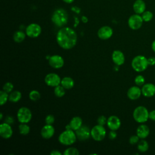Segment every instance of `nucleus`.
I'll return each instance as SVG.
<instances>
[{"label":"nucleus","mask_w":155,"mask_h":155,"mask_svg":"<svg viewBox=\"0 0 155 155\" xmlns=\"http://www.w3.org/2000/svg\"><path fill=\"white\" fill-rule=\"evenodd\" d=\"M77 34L70 27L61 28L56 35V41L58 45L65 50L74 47L77 42Z\"/></svg>","instance_id":"f257e3e1"},{"label":"nucleus","mask_w":155,"mask_h":155,"mask_svg":"<svg viewBox=\"0 0 155 155\" xmlns=\"http://www.w3.org/2000/svg\"><path fill=\"white\" fill-rule=\"evenodd\" d=\"M52 22L58 27H62L68 22V14L62 8L56 9L51 16Z\"/></svg>","instance_id":"f03ea898"},{"label":"nucleus","mask_w":155,"mask_h":155,"mask_svg":"<svg viewBox=\"0 0 155 155\" xmlns=\"http://www.w3.org/2000/svg\"><path fill=\"white\" fill-rule=\"evenodd\" d=\"M77 139L76 133H74L73 130L66 129L64 131L62 132L59 137V142L64 145H71L73 144Z\"/></svg>","instance_id":"7ed1b4c3"},{"label":"nucleus","mask_w":155,"mask_h":155,"mask_svg":"<svg viewBox=\"0 0 155 155\" xmlns=\"http://www.w3.org/2000/svg\"><path fill=\"white\" fill-rule=\"evenodd\" d=\"M148 66V59L143 55L135 56L131 61V67L137 72L143 71L147 68Z\"/></svg>","instance_id":"20e7f679"},{"label":"nucleus","mask_w":155,"mask_h":155,"mask_svg":"<svg viewBox=\"0 0 155 155\" xmlns=\"http://www.w3.org/2000/svg\"><path fill=\"white\" fill-rule=\"evenodd\" d=\"M133 116L136 122L143 124L149 119V111L144 106H138L134 110Z\"/></svg>","instance_id":"39448f33"},{"label":"nucleus","mask_w":155,"mask_h":155,"mask_svg":"<svg viewBox=\"0 0 155 155\" xmlns=\"http://www.w3.org/2000/svg\"><path fill=\"white\" fill-rule=\"evenodd\" d=\"M32 114L29 108L25 107H21L17 112V118L20 123L27 124L31 119Z\"/></svg>","instance_id":"423d86ee"},{"label":"nucleus","mask_w":155,"mask_h":155,"mask_svg":"<svg viewBox=\"0 0 155 155\" xmlns=\"http://www.w3.org/2000/svg\"><path fill=\"white\" fill-rule=\"evenodd\" d=\"M106 135V130L103 125H96L91 130V136L96 141L102 140Z\"/></svg>","instance_id":"0eeeda50"},{"label":"nucleus","mask_w":155,"mask_h":155,"mask_svg":"<svg viewBox=\"0 0 155 155\" xmlns=\"http://www.w3.org/2000/svg\"><path fill=\"white\" fill-rule=\"evenodd\" d=\"M143 19L140 15L139 14H134L131 15L128 20V24L129 27L134 30L139 29L142 24H143Z\"/></svg>","instance_id":"6e6552de"},{"label":"nucleus","mask_w":155,"mask_h":155,"mask_svg":"<svg viewBox=\"0 0 155 155\" xmlns=\"http://www.w3.org/2000/svg\"><path fill=\"white\" fill-rule=\"evenodd\" d=\"M41 33V27L39 24L36 23L29 24L25 29V33L30 38H37L40 35Z\"/></svg>","instance_id":"1a4fd4ad"},{"label":"nucleus","mask_w":155,"mask_h":155,"mask_svg":"<svg viewBox=\"0 0 155 155\" xmlns=\"http://www.w3.org/2000/svg\"><path fill=\"white\" fill-rule=\"evenodd\" d=\"M44 81L48 86L55 87L61 84V79L58 74L53 73H50L45 76L44 78Z\"/></svg>","instance_id":"9d476101"},{"label":"nucleus","mask_w":155,"mask_h":155,"mask_svg":"<svg viewBox=\"0 0 155 155\" xmlns=\"http://www.w3.org/2000/svg\"><path fill=\"white\" fill-rule=\"evenodd\" d=\"M75 133L77 138L80 140H85L91 136V130L86 125H82Z\"/></svg>","instance_id":"9b49d317"},{"label":"nucleus","mask_w":155,"mask_h":155,"mask_svg":"<svg viewBox=\"0 0 155 155\" xmlns=\"http://www.w3.org/2000/svg\"><path fill=\"white\" fill-rule=\"evenodd\" d=\"M48 63L51 67L58 69L63 67L64 64V61L62 56L60 55L55 54L50 57L48 59Z\"/></svg>","instance_id":"f8f14e48"},{"label":"nucleus","mask_w":155,"mask_h":155,"mask_svg":"<svg viewBox=\"0 0 155 155\" xmlns=\"http://www.w3.org/2000/svg\"><path fill=\"white\" fill-rule=\"evenodd\" d=\"M113 29L109 26H103L101 27L97 31L98 37L102 40H106L113 35Z\"/></svg>","instance_id":"ddd939ff"},{"label":"nucleus","mask_w":155,"mask_h":155,"mask_svg":"<svg viewBox=\"0 0 155 155\" xmlns=\"http://www.w3.org/2000/svg\"><path fill=\"white\" fill-rule=\"evenodd\" d=\"M107 125L111 130L116 131L120 128L121 125V122L120 119L117 116L113 115V116H110L107 119Z\"/></svg>","instance_id":"4468645a"},{"label":"nucleus","mask_w":155,"mask_h":155,"mask_svg":"<svg viewBox=\"0 0 155 155\" xmlns=\"http://www.w3.org/2000/svg\"><path fill=\"white\" fill-rule=\"evenodd\" d=\"M13 134V130L10 124L4 122L0 125V136L4 139L11 137Z\"/></svg>","instance_id":"2eb2a0df"},{"label":"nucleus","mask_w":155,"mask_h":155,"mask_svg":"<svg viewBox=\"0 0 155 155\" xmlns=\"http://www.w3.org/2000/svg\"><path fill=\"white\" fill-rule=\"evenodd\" d=\"M142 94L146 97H151L155 94V85L151 83L145 84L141 88Z\"/></svg>","instance_id":"dca6fc26"},{"label":"nucleus","mask_w":155,"mask_h":155,"mask_svg":"<svg viewBox=\"0 0 155 155\" xmlns=\"http://www.w3.org/2000/svg\"><path fill=\"white\" fill-rule=\"evenodd\" d=\"M142 94L141 88L139 86H132L127 91V96L131 100L139 99Z\"/></svg>","instance_id":"f3484780"},{"label":"nucleus","mask_w":155,"mask_h":155,"mask_svg":"<svg viewBox=\"0 0 155 155\" xmlns=\"http://www.w3.org/2000/svg\"><path fill=\"white\" fill-rule=\"evenodd\" d=\"M111 58L113 62L117 66L122 65L125 62V56L120 50H114L112 53Z\"/></svg>","instance_id":"a211bd4d"},{"label":"nucleus","mask_w":155,"mask_h":155,"mask_svg":"<svg viewBox=\"0 0 155 155\" xmlns=\"http://www.w3.org/2000/svg\"><path fill=\"white\" fill-rule=\"evenodd\" d=\"M82 125V119H81V117L79 116H75L71 119L69 124L66 125L65 128L67 130L71 129L74 131H76L78 129H79Z\"/></svg>","instance_id":"6ab92c4d"},{"label":"nucleus","mask_w":155,"mask_h":155,"mask_svg":"<svg viewBox=\"0 0 155 155\" xmlns=\"http://www.w3.org/2000/svg\"><path fill=\"white\" fill-rule=\"evenodd\" d=\"M54 134V128L52 125L46 124L41 130V136L46 139L51 138Z\"/></svg>","instance_id":"aec40b11"},{"label":"nucleus","mask_w":155,"mask_h":155,"mask_svg":"<svg viewBox=\"0 0 155 155\" xmlns=\"http://www.w3.org/2000/svg\"><path fill=\"white\" fill-rule=\"evenodd\" d=\"M150 134L149 127L145 124L140 125L136 130V134L140 139H145Z\"/></svg>","instance_id":"412c9836"},{"label":"nucleus","mask_w":155,"mask_h":155,"mask_svg":"<svg viewBox=\"0 0 155 155\" xmlns=\"http://www.w3.org/2000/svg\"><path fill=\"white\" fill-rule=\"evenodd\" d=\"M133 10L136 14H142L145 11L146 5L143 0H136L133 4Z\"/></svg>","instance_id":"4be33fe9"},{"label":"nucleus","mask_w":155,"mask_h":155,"mask_svg":"<svg viewBox=\"0 0 155 155\" xmlns=\"http://www.w3.org/2000/svg\"><path fill=\"white\" fill-rule=\"evenodd\" d=\"M74 84V80L70 77H64L61 81V85L65 89H71L73 87Z\"/></svg>","instance_id":"5701e85b"},{"label":"nucleus","mask_w":155,"mask_h":155,"mask_svg":"<svg viewBox=\"0 0 155 155\" xmlns=\"http://www.w3.org/2000/svg\"><path fill=\"white\" fill-rule=\"evenodd\" d=\"M22 97V94L18 90H15V91H12L8 96V100L13 103L15 102H18Z\"/></svg>","instance_id":"b1692460"},{"label":"nucleus","mask_w":155,"mask_h":155,"mask_svg":"<svg viewBox=\"0 0 155 155\" xmlns=\"http://www.w3.org/2000/svg\"><path fill=\"white\" fill-rule=\"evenodd\" d=\"M149 148V144L148 142L144 139H142L137 143V149L141 153H145L148 151Z\"/></svg>","instance_id":"393cba45"},{"label":"nucleus","mask_w":155,"mask_h":155,"mask_svg":"<svg viewBox=\"0 0 155 155\" xmlns=\"http://www.w3.org/2000/svg\"><path fill=\"white\" fill-rule=\"evenodd\" d=\"M25 38V34L22 31H16L13 36L15 42L19 43L22 42Z\"/></svg>","instance_id":"a878e982"},{"label":"nucleus","mask_w":155,"mask_h":155,"mask_svg":"<svg viewBox=\"0 0 155 155\" xmlns=\"http://www.w3.org/2000/svg\"><path fill=\"white\" fill-rule=\"evenodd\" d=\"M54 93L56 96L58 97H61L63 96H64L65 93V88L62 85H58L54 87Z\"/></svg>","instance_id":"bb28decb"},{"label":"nucleus","mask_w":155,"mask_h":155,"mask_svg":"<svg viewBox=\"0 0 155 155\" xmlns=\"http://www.w3.org/2000/svg\"><path fill=\"white\" fill-rule=\"evenodd\" d=\"M19 131L22 135H27L30 132V127L26 124L21 123L19 125Z\"/></svg>","instance_id":"cd10ccee"},{"label":"nucleus","mask_w":155,"mask_h":155,"mask_svg":"<svg viewBox=\"0 0 155 155\" xmlns=\"http://www.w3.org/2000/svg\"><path fill=\"white\" fill-rule=\"evenodd\" d=\"M8 93L3 90L0 91V105H3L8 100Z\"/></svg>","instance_id":"c85d7f7f"},{"label":"nucleus","mask_w":155,"mask_h":155,"mask_svg":"<svg viewBox=\"0 0 155 155\" xmlns=\"http://www.w3.org/2000/svg\"><path fill=\"white\" fill-rule=\"evenodd\" d=\"M141 16L144 22H149L152 20L153 14L151 11H145L143 13H142Z\"/></svg>","instance_id":"c756f323"},{"label":"nucleus","mask_w":155,"mask_h":155,"mask_svg":"<svg viewBox=\"0 0 155 155\" xmlns=\"http://www.w3.org/2000/svg\"><path fill=\"white\" fill-rule=\"evenodd\" d=\"M41 97V94L37 90H32L29 93V98L33 101H36L39 100Z\"/></svg>","instance_id":"7c9ffc66"},{"label":"nucleus","mask_w":155,"mask_h":155,"mask_svg":"<svg viewBox=\"0 0 155 155\" xmlns=\"http://www.w3.org/2000/svg\"><path fill=\"white\" fill-rule=\"evenodd\" d=\"M79 154L78 150L74 147H69L64 152V155H78Z\"/></svg>","instance_id":"2f4dec72"},{"label":"nucleus","mask_w":155,"mask_h":155,"mask_svg":"<svg viewBox=\"0 0 155 155\" xmlns=\"http://www.w3.org/2000/svg\"><path fill=\"white\" fill-rule=\"evenodd\" d=\"M145 79L144 77L141 74H139L136 76L134 79V82L136 85L139 87L145 84Z\"/></svg>","instance_id":"473e14b6"},{"label":"nucleus","mask_w":155,"mask_h":155,"mask_svg":"<svg viewBox=\"0 0 155 155\" xmlns=\"http://www.w3.org/2000/svg\"><path fill=\"white\" fill-rule=\"evenodd\" d=\"M13 85L12 83L10 82H7L5 83L2 87V90L8 93H10L13 91Z\"/></svg>","instance_id":"72a5a7b5"},{"label":"nucleus","mask_w":155,"mask_h":155,"mask_svg":"<svg viewBox=\"0 0 155 155\" xmlns=\"http://www.w3.org/2000/svg\"><path fill=\"white\" fill-rule=\"evenodd\" d=\"M139 139L140 138L138 137V136L137 134L132 135L129 139V142L131 145H135L139 142Z\"/></svg>","instance_id":"f704fd0d"},{"label":"nucleus","mask_w":155,"mask_h":155,"mask_svg":"<svg viewBox=\"0 0 155 155\" xmlns=\"http://www.w3.org/2000/svg\"><path fill=\"white\" fill-rule=\"evenodd\" d=\"M45 121L46 124L52 125L54 122V117L53 115H52V114L47 115L45 119Z\"/></svg>","instance_id":"c9c22d12"},{"label":"nucleus","mask_w":155,"mask_h":155,"mask_svg":"<svg viewBox=\"0 0 155 155\" xmlns=\"http://www.w3.org/2000/svg\"><path fill=\"white\" fill-rule=\"evenodd\" d=\"M97 124L99 125H104L107 124V118L105 117V116H100L97 119Z\"/></svg>","instance_id":"e433bc0d"},{"label":"nucleus","mask_w":155,"mask_h":155,"mask_svg":"<svg viewBox=\"0 0 155 155\" xmlns=\"http://www.w3.org/2000/svg\"><path fill=\"white\" fill-rule=\"evenodd\" d=\"M117 136V133L115 130H111L108 134V137L110 139H114Z\"/></svg>","instance_id":"4c0bfd02"},{"label":"nucleus","mask_w":155,"mask_h":155,"mask_svg":"<svg viewBox=\"0 0 155 155\" xmlns=\"http://www.w3.org/2000/svg\"><path fill=\"white\" fill-rule=\"evenodd\" d=\"M6 122V123H7V124H8L10 125V124H12L14 122V119H13V117L8 116H7V117H5V122Z\"/></svg>","instance_id":"58836bf2"},{"label":"nucleus","mask_w":155,"mask_h":155,"mask_svg":"<svg viewBox=\"0 0 155 155\" xmlns=\"http://www.w3.org/2000/svg\"><path fill=\"white\" fill-rule=\"evenodd\" d=\"M149 119L153 121H155V110L149 112Z\"/></svg>","instance_id":"ea45409f"},{"label":"nucleus","mask_w":155,"mask_h":155,"mask_svg":"<svg viewBox=\"0 0 155 155\" xmlns=\"http://www.w3.org/2000/svg\"><path fill=\"white\" fill-rule=\"evenodd\" d=\"M148 65H155V57H150L148 58Z\"/></svg>","instance_id":"a19ab883"},{"label":"nucleus","mask_w":155,"mask_h":155,"mask_svg":"<svg viewBox=\"0 0 155 155\" xmlns=\"http://www.w3.org/2000/svg\"><path fill=\"white\" fill-rule=\"evenodd\" d=\"M50 154L51 155H61L62 153L57 150H54L50 152Z\"/></svg>","instance_id":"79ce46f5"},{"label":"nucleus","mask_w":155,"mask_h":155,"mask_svg":"<svg viewBox=\"0 0 155 155\" xmlns=\"http://www.w3.org/2000/svg\"><path fill=\"white\" fill-rule=\"evenodd\" d=\"M151 49L155 53V40H154L151 43Z\"/></svg>","instance_id":"37998d69"},{"label":"nucleus","mask_w":155,"mask_h":155,"mask_svg":"<svg viewBox=\"0 0 155 155\" xmlns=\"http://www.w3.org/2000/svg\"><path fill=\"white\" fill-rule=\"evenodd\" d=\"M82 21L84 22H87L88 21V19L85 17V16H82Z\"/></svg>","instance_id":"c03bdc74"},{"label":"nucleus","mask_w":155,"mask_h":155,"mask_svg":"<svg viewBox=\"0 0 155 155\" xmlns=\"http://www.w3.org/2000/svg\"><path fill=\"white\" fill-rule=\"evenodd\" d=\"M65 2H66V3H68V4H70V3H71V2H73V1H74V0H63Z\"/></svg>","instance_id":"a18cd8bd"},{"label":"nucleus","mask_w":155,"mask_h":155,"mask_svg":"<svg viewBox=\"0 0 155 155\" xmlns=\"http://www.w3.org/2000/svg\"><path fill=\"white\" fill-rule=\"evenodd\" d=\"M2 117H3V115H2V113H1V114H0V119H1V120L2 119Z\"/></svg>","instance_id":"49530a36"}]
</instances>
